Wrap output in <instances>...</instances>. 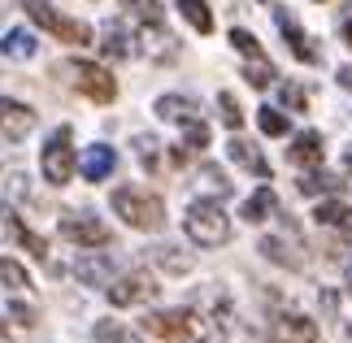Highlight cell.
Segmentation results:
<instances>
[{"label": "cell", "mask_w": 352, "mask_h": 343, "mask_svg": "<svg viewBox=\"0 0 352 343\" xmlns=\"http://www.w3.org/2000/svg\"><path fill=\"white\" fill-rule=\"evenodd\" d=\"M256 126H261L265 135H287L292 126H287V113H278V109H261V113H256Z\"/></svg>", "instance_id": "obj_29"}, {"label": "cell", "mask_w": 352, "mask_h": 343, "mask_svg": "<svg viewBox=\"0 0 352 343\" xmlns=\"http://www.w3.org/2000/svg\"><path fill=\"white\" fill-rule=\"evenodd\" d=\"M231 44L243 52V57H248V61H256V57H265V48L261 44H256V35L252 31H243V26H235V31H231Z\"/></svg>", "instance_id": "obj_30"}, {"label": "cell", "mask_w": 352, "mask_h": 343, "mask_svg": "<svg viewBox=\"0 0 352 343\" xmlns=\"http://www.w3.org/2000/svg\"><path fill=\"white\" fill-rule=\"evenodd\" d=\"M340 87H348V91H352V65H344V70H340Z\"/></svg>", "instance_id": "obj_37"}, {"label": "cell", "mask_w": 352, "mask_h": 343, "mask_svg": "<svg viewBox=\"0 0 352 343\" xmlns=\"http://www.w3.org/2000/svg\"><path fill=\"white\" fill-rule=\"evenodd\" d=\"M61 235L70 239V243H83V248H96V243H109V226L100 222L96 213H87V209H65L61 213Z\"/></svg>", "instance_id": "obj_8"}, {"label": "cell", "mask_w": 352, "mask_h": 343, "mask_svg": "<svg viewBox=\"0 0 352 343\" xmlns=\"http://www.w3.org/2000/svg\"><path fill=\"white\" fill-rule=\"evenodd\" d=\"M256 248H261L265 261H274V265H283V269H300V265H305V252H292V243L278 239V235H265Z\"/></svg>", "instance_id": "obj_19"}, {"label": "cell", "mask_w": 352, "mask_h": 343, "mask_svg": "<svg viewBox=\"0 0 352 343\" xmlns=\"http://www.w3.org/2000/svg\"><path fill=\"white\" fill-rule=\"evenodd\" d=\"M340 35H344V44L352 48V13H348V18H344V31H340Z\"/></svg>", "instance_id": "obj_38"}, {"label": "cell", "mask_w": 352, "mask_h": 343, "mask_svg": "<svg viewBox=\"0 0 352 343\" xmlns=\"http://www.w3.org/2000/svg\"><path fill=\"white\" fill-rule=\"evenodd\" d=\"M314 217H318L322 226H352V204L331 196V200H322L318 209H314Z\"/></svg>", "instance_id": "obj_22"}, {"label": "cell", "mask_w": 352, "mask_h": 343, "mask_svg": "<svg viewBox=\"0 0 352 343\" xmlns=\"http://www.w3.org/2000/svg\"><path fill=\"white\" fill-rule=\"evenodd\" d=\"M9 318L18 322V326H31V322H35V309H26V305H9Z\"/></svg>", "instance_id": "obj_36"}, {"label": "cell", "mask_w": 352, "mask_h": 343, "mask_svg": "<svg viewBox=\"0 0 352 343\" xmlns=\"http://www.w3.org/2000/svg\"><path fill=\"white\" fill-rule=\"evenodd\" d=\"M278 96H283V109H292V113H305L309 96H305V87H300V83H283V87H278Z\"/></svg>", "instance_id": "obj_33"}, {"label": "cell", "mask_w": 352, "mask_h": 343, "mask_svg": "<svg viewBox=\"0 0 352 343\" xmlns=\"http://www.w3.org/2000/svg\"><path fill=\"white\" fill-rule=\"evenodd\" d=\"M144 331L157 339H170V343H192L200 335V318L192 309H157L144 318Z\"/></svg>", "instance_id": "obj_7"}, {"label": "cell", "mask_w": 352, "mask_h": 343, "mask_svg": "<svg viewBox=\"0 0 352 343\" xmlns=\"http://www.w3.org/2000/svg\"><path fill=\"white\" fill-rule=\"evenodd\" d=\"M300 191H305V196H340V191H344V178L314 166V170L300 174Z\"/></svg>", "instance_id": "obj_18"}, {"label": "cell", "mask_w": 352, "mask_h": 343, "mask_svg": "<svg viewBox=\"0 0 352 343\" xmlns=\"http://www.w3.org/2000/svg\"><path fill=\"white\" fill-rule=\"evenodd\" d=\"M113 166H118V153L109 144H91L83 153V161H78V170H83L87 183H104V178L113 174Z\"/></svg>", "instance_id": "obj_15"}, {"label": "cell", "mask_w": 352, "mask_h": 343, "mask_svg": "<svg viewBox=\"0 0 352 343\" xmlns=\"http://www.w3.org/2000/svg\"><path fill=\"white\" fill-rule=\"evenodd\" d=\"M187 148H192V153H205L209 148V126L205 122H196V126H187V140H183Z\"/></svg>", "instance_id": "obj_34"}, {"label": "cell", "mask_w": 352, "mask_h": 343, "mask_svg": "<svg viewBox=\"0 0 352 343\" xmlns=\"http://www.w3.org/2000/svg\"><path fill=\"white\" fill-rule=\"evenodd\" d=\"M348 174H352V153H348Z\"/></svg>", "instance_id": "obj_40"}, {"label": "cell", "mask_w": 352, "mask_h": 343, "mask_svg": "<svg viewBox=\"0 0 352 343\" xmlns=\"http://www.w3.org/2000/svg\"><path fill=\"white\" fill-rule=\"evenodd\" d=\"M96 339L100 343H140L126 326H118V322H96Z\"/></svg>", "instance_id": "obj_32"}, {"label": "cell", "mask_w": 352, "mask_h": 343, "mask_svg": "<svg viewBox=\"0 0 352 343\" xmlns=\"http://www.w3.org/2000/svg\"><path fill=\"white\" fill-rule=\"evenodd\" d=\"M35 109L13 100V96H0V140H26L35 131Z\"/></svg>", "instance_id": "obj_9"}, {"label": "cell", "mask_w": 352, "mask_h": 343, "mask_svg": "<svg viewBox=\"0 0 352 343\" xmlns=\"http://www.w3.org/2000/svg\"><path fill=\"white\" fill-rule=\"evenodd\" d=\"M183 230L196 248H222L231 239V217L222 213L218 200H192V209L183 217Z\"/></svg>", "instance_id": "obj_2"}, {"label": "cell", "mask_w": 352, "mask_h": 343, "mask_svg": "<svg viewBox=\"0 0 352 343\" xmlns=\"http://www.w3.org/2000/svg\"><path fill=\"white\" fill-rule=\"evenodd\" d=\"M157 118L161 122H170V126H196V122H205L200 118V104L192 100V96H179V91H170V96H161L157 100Z\"/></svg>", "instance_id": "obj_12"}, {"label": "cell", "mask_w": 352, "mask_h": 343, "mask_svg": "<svg viewBox=\"0 0 352 343\" xmlns=\"http://www.w3.org/2000/svg\"><path fill=\"white\" fill-rule=\"evenodd\" d=\"M348 291H352V261H348Z\"/></svg>", "instance_id": "obj_39"}, {"label": "cell", "mask_w": 352, "mask_h": 343, "mask_svg": "<svg viewBox=\"0 0 352 343\" xmlns=\"http://www.w3.org/2000/svg\"><path fill=\"white\" fill-rule=\"evenodd\" d=\"M135 157H140V166L148 174L161 170V157H157V140H153V135H135Z\"/></svg>", "instance_id": "obj_27"}, {"label": "cell", "mask_w": 352, "mask_h": 343, "mask_svg": "<svg viewBox=\"0 0 352 343\" xmlns=\"http://www.w3.org/2000/svg\"><path fill=\"white\" fill-rule=\"evenodd\" d=\"M100 52L109 61H126L131 57V44H126V35H122V26L113 22V26H104V35H100Z\"/></svg>", "instance_id": "obj_24"}, {"label": "cell", "mask_w": 352, "mask_h": 343, "mask_svg": "<svg viewBox=\"0 0 352 343\" xmlns=\"http://www.w3.org/2000/svg\"><path fill=\"white\" fill-rule=\"evenodd\" d=\"M9 226H13V235H18V243H22V248L31 252L35 261H48V248H44V239H39L35 230H26V226H22V222H18L13 213H9Z\"/></svg>", "instance_id": "obj_26"}, {"label": "cell", "mask_w": 352, "mask_h": 343, "mask_svg": "<svg viewBox=\"0 0 352 343\" xmlns=\"http://www.w3.org/2000/svg\"><path fill=\"white\" fill-rule=\"evenodd\" d=\"M22 9L31 13V18L44 26V31H52L61 39V44H74V48H83V44H96V35H91V26L87 22H74V18H61L57 9L48 5V0H22Z\"/></svg>", "instance_id": "obj_4"}, {"label": "cell", "mask_w": 352, "mask_h": 343, "mask_svg": "<svg viewBox=\"0 0 352 343\" xmlns=\"http://www.w3.org/2000/svg\"><path fill=\"white\" fill-rule=\"evenodd\" d=\"M0 287H9V291H22V287H31V274H26L22 261L0 256Z\"/></svg>", "instance_id": "obj_25"}, {"label": "cell", "mask_w": 352, "mask_h": 343, "mask_svg": "<svg viewBox=\"0 0 352 343\" xmlns=\"http://www.w3.org/2000/svg\"><path fill=\"white\" fill-rule=\"evenodd\" d=\"M274 22H278V31H283V39H287V48H292V57L296 61H305V65H318L322 61V52H318V44H309V35L296 26V18L283 5H274Z\"/></svg>", "instance_id": "obj_11"}, {"label": "cell", "mask_w": 352, "mask_h": 343, "mask_svg": "<svg viewBox=\"0 0 352 343\" xmlns=\"http://www.w3.org/2000/svg\"><path fill=\"white\" fill-rule=\"evenodd\" d=\"M200 178H209V187L218 191V196H226V191H231V183L222 178V170H218V166H200Z\"/></svg>", "instance_id": "obj_35"}, {"label": "cell", "mask_w": 352, "mask_h": 343, "mask_svg": "<svg viewBox=\"0 0 352 343\" xmlns=\"http://www.w3.org/2000/svg\"><path fill=\"white\" fill-rule=\"evenodd\" d=\"M74 274L87 287H109L118 278V274H113V256H83V261H74Z\"/></svg>", "instance_id": "obj_17"}, {"label": "cell", "mask_w": 352, "mask_h": 343, "mask_svg": "<svg viewBox=\"0 0 352 343\" xmlns=\"http://www.w3.org/2000/svg\"><path fill=\"white\" fill-rule=\"evenodd\" d=\"M179 9H183V18L192 22V31H200V35L213 31V9H209V0H179Z\"/></svg>", "instance_id": "obj_23"}, {"label": "cell", "mask_w": 352, "mask_h": 343, "mask_svg": "<svg viewBox=\"0 0 352 343\" xmlns=\"http://www.w3.org/2000/svg\"><path fill=\"white\" fill-rule=\"evenodd\" d=\"M113 213L126 222L131 230H161L166 226V204H161L157 191H144V187H118L113 196Z\"/></svg>", "instance_id": "obj_1"}, {"label": "cell", "mask_w": 352, "mask_h": 343, "mask_svg": "<svg viewBox=\"0 0 352 343\" xmlns=\"http://www.w3.org/2000/svg\"><path fill=\"white\" fill-rule=\"evenodd\" d=\"M270 343H318V326L305 313H278L270 322Z\"/></svg>", "instance_id": "obj_10"}, {"label": "cell", "mask_w": 352, "mask_h": 343, "mask_svg": "<svg viewBox=\"0 0 352 343\" xmlns=\"http://www.w3.org/2000/svg\"><path fill=\"white\" fill-rule=\"evenodd\" d=\"M274 209H278V196H274V187H256L252 196L239 204V217H243V222H265V217L274 213Z\"/></svg>", "instance_id": "obj_20"}, {"label": "cell", "mask_w": 352, "mask_h": 343, "mask_svg": "<svg viewBox=\"0 0 352 343\" xmlns=\"http://www.w3.org/2000/svg\"><path fill=\"white\" fill-rule=\"evenodd\" d=\"M322 135L318 131H305V135H296V144L287 148V157H292V166L296 170H314V166H322Z\"/></svg>", "instance_id": "obj_16"}, {"label": "cell", "mask_w": 352, "mask_h": 343, "mask_svg": "<svg viewBox=\"0 0 352 343\" xmlns=\"http://www.w3.org/2000/svg\"><path fill=\"white\" fill-rule=\"evenodd\" d=\"M148 265H157L161 274H174V278H183V274H192L196 256L187 248H174V243H153L148 248Z\"/></svg>", "instance_id": "obj_13"}, {"label": "cell", "mask_w": 352, "mask_h": 343, "mask_svg": "<svg viewBox=\"0 0 352 343\" xmlns=\"http://www.w3.org/2000/svg\"><path fill=\"white\" fill-rule=\"evenodd\" d=\"M161 291V283L153 278L148 269H126V274H118V278L104 287V296H109V305L113 309H135V305H153Z\"/></svg>", "instance_id": "obj_5"}, {"label": "cell", "mask_w": 352, "mask_h": 343, "mask_svg": "<svg viewBox=\"0 0 352 343\" xmlns=\"http://www.w3.org/2000/svg\"><path fill=\"white\" fill-rule=\"evenodd\" d=\"M318 5H322V0H318Z\"/></svg>", "instance_id": "obj_41"}, {"label": "cell", "mask_w": 352, "mask_h": 343, "mask_svg": "<svg viewBox=\"0 0 352 343\" xmlns=\"http://www.w3.org/2000/svg\"><path fill=\"white\" fill-rule=\"evenodd\" d=\"M35 48H39V39L26 31V26H18V31H9L5 39H0V52H5L9 61H31Z\"/></svg>", "instance_id": "obj_21"}, {"label": "cell", "mask_w": 352, "mask_h": 343, "mask_svg": "<svg viewBox=\"0 0 352 343\" xmlns=\"http://www.w3.org/2000/svg\"><path fill=\"white\" fill-rule=\"evenodd\" d=\"M348 331H352V326H348Z\"/></svg>", "instance_id": "obj_42"}, {"label": "cell", "mask_w": 352, "mask_h": 343, "mask_svg": "<svg viewBox=\"0 0 352 343\" xmlns=\"http://www.w3.org/2000/svg\"><path fill=\"white\" fill-rule=\"evenodd\" d=\"M226 157H231L235 166H243V170H252L256 178H270V161L261 157V148H256L252 140H243L239 131H231V144H226Z\"/></svg>", "instance_id": "obj_14"}, {"label": "cell", "mask_w": 352, "mask_h": 343, "mask_svg": "<svg viewBox=\"0 0 352 343\" xmlns=\"http://www.w3.org/2000/svg\"><path fill=\"white\" fill-rule=\"evenodd\" d=\"M218 113H222V122H226L231 131L243 126V109H239V100H235L231 91H222V96H218Z\"/></svg>", "instance_id": "obj_31"}, {"label": "cell", "mask_w": 352, "mask_h": 343, "mask_svg": "<svg viewBox=\"0 0 352 343\" xmlns=\"http://www.w3.org/2000/svg\"><path fill=\"white\" fill-rule=\"evenodd\" d=\"M74 131L70 126H57L48 135V144H44V153H39V170H44V178L52 187H65L74 178V166H78V157H74Z\"/></svg>", "instance_id": "obj_3"}, {"label": "cell", "mask_w": 352, "mask_h": 343, "mask_svg": "<svg viewBox=\"0 0 352 343\" xmlns=\"http://www.w3.org/2000/svg\"><path fill=\"white\" fill-rule=\"evenodd\" d=\"M57 74H65L70 83L87 96V100H96V104H109L113 96H118V83H113V74L104 70V65L96 61H65Z\"/></svg>", "instance_id": "obj_6"}, {"label": "cell", "mask_w": 352, "mask_h": 343, "mask_svg": "<svg viewBox=\"0 0 352 343\" xmlns=\"http://www.w3.org/2000/svg\"><path fill=\"white\" fill-rule=\"evenodd\" d=\"M243 78H248L252 87H270V83H274V65H270L265 57H256V61L243 65Z\"/></svg>", "instance_id": "obj_28"}]
</instances>
